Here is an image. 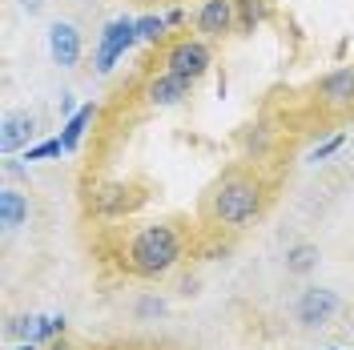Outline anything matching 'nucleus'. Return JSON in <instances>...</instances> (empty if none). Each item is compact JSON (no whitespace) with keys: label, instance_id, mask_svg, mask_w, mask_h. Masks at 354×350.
Wrapping results in <instances>:
<instances>
[{"label":"nucleus","instance_id":"1","mask_svg":"<svg viewBox=\"0 0 354 350\" xmlns=\"http://www.w3.org/2000/svg\"><path fill=\"white\" fill-rule=\"evenodd\" d=\"M181 254H185L181 234H177L174 225H165V221H153V225H145V230L133 234L129 250H125V262H129V270L137 278L157 282V278H165L181 262Z\"/></svg>","mask_w":354,"mask_h":350},{"label":"nucleus","instance_id":"2","mask_svg":"<svg viewBox=\"0 0 354 350\" xmlns=\"http://www.w3.org/2000/svg\"><path fill=\"white\" fill-rule=\"evenodd\" d=\"M209 210H214V218L221 225H230V230H242L250 221L262 214V185L254 181V177H225L218 190H214V201H209Z\"/></svg>","mask_w":354,"mask_h":350},{"label":"nucleus","instance_id":"3","mask_svg":"<svg viewBox=\"0 0 354 350\" xmlns=\"http://www.w3.org/2000/svg\"><path fill=\"white\" fill-rule=\"evenodd\" d=\"M137 41H141V37H137V21H133V17L109 21L105 28H101V37H97V57H93L97 73H113V65H117Z\"/></svg>","mask_w":354,"mask_h":350},{"label":"nucleus","instance_id":"4","mask_svg":"<svg viewBox=\"0 0 354 350\" xmlns=\"http://www.w3.org/2000/svg\"><path fill=\"white\" fill-rule=\"evenodd\" d=\"M209 65H214V53H209V41L205 37H181V41H174L165 48V68L189 77V81L205 77Z\"/></svg>","mask_w":354,"mask_h":350},{"label":"nucleus","instance_id":"5","mask_svg":"<svg viewBox=\"0 0 354 350\" xmlns=\"http://www.w3.org/2000/svg\"><path fill=\"white\" fill-rule=\"evenodd\" d=\"M338 306H342V302H338L334 290H326V286H310V290L298 294V302H294V318H298V326L318 330L338 314Z\"/></svg>","mask_w":354,"mask_h":350},{"label":"nucleus","instance_id":"6","mask_svg":"<svg viewBox=\"0 0 354 350\" xmlns=\"http://www.w3.org/2000/svg\"><path fill=\"white\" fill-rule=\"evenodd\" d=\"M133 205H137V194H133V185H125V181H105V185H97L93 197H88V210L97 218H125Z\"/></svg>","mask_w":354,"mask_h":350},{"label":"nucleus","instance_id":"7","mask_svg":"<svg viewBox=\"0 0 354 350\" xmlns=\"http://www.w3.org/2000/svg\"><path fill=\"white\" fill-rule=\"evenodd\" d=\"M238 28V12H234V0H205L198 8V33L205 41H221Z\"/></svg>","mask_w":354,"mask_h":350},{"label":"nucleus","instance_id":"8","mask_svg":"<svg viewBox=\"0 0 354 350\" xmlns=\"http://www.w3.org/2000/svg\"><path fill=\"white\" fill-rule=\"evenodd\" d=\"M189 89H194V81H189V77L161 68L153 81L145 85V97H149V105H157V109H169V105H181V101L189 97Z\"/></svg>","mask_w":354,"mask_h":350},{"label":"nucleus","instance_id":"9","mask_svg":"<svg viewBox=\"0 0 354 350\" xmlns=\"http://www.w3.org/2000/svg\"><path fill=\"white\" fill-rule=\"evenodd\" d=\"M318 97H322V105L334 113L351 109L354 105V68H334V73H326L322 81H318Z\"/></svg>","mask_w":354,"mask_h":350},{"label":"nucleus","instance_id":"10","mask_svg":"<svg viewBox=\"0 0 354 350\" xmlns=\"http://www.w3.org/2000/svg\"><path fill=\"white\" fill-rule=\"evenodd\" d=\"M48 57H53L61 68H73L77 61H81V33H77V24L57 21L53 28H48Z\"/></svg>","mask_w":354,"mask_h":350},{"label":"nucleus","instance_id":"11","mask_svg":"<svg viewBox=\"0 0 354 350\" xmlns=\"http://www.w3.org/2000/svg\"><path fill=\"white\" fill-rule=\"evenodd\" d=\"M32 133H37V117H32V113H8V117L0 121V154L8 157V154L28 149Z\"/></svg>","mask_w":354,"mask_h":350},{"label":"nucleus","instance_id":"12","mask_svg":"<svg viewBox=\"0 0 354 350\" xmlns=\"http://www.w3.org/2000/svg\"><path fill=\"white\" fill-rule=\"evenodd\" d=\"M28 221V197L21 190H12V185H4L0 190V225L4 230H17Z\"/></svg>","mask_w":354,"mask_h":350},{"label":"nucleus","instance_id":"13","mask_svg":"<svg viewBox=\"0 0 354 350\" xmlns=\"http://www.w3.org/2000/svg\"><path fill=\"white\" fill-rule=\"evenodd\" d=\"M97 121V105H81V109L73 113L65 121V129H61V141H65V154H73L77 145H81V137L88 133V125Z\"/></svg>","mask_w":354,"mask_h":350},{"label":"nucleus","instance_id":"14","mask_svg":"<svg viewBox=\"0 0 354 350\" xmlns=\"http://www.w3.org/2000/svg\"><path fill=\"white\" fill-rule=\"evenodd\" d=\"M318 246H310V241H298V246H290L286 250V270L290 274H310V270H318Z\"/></svg>","mask_w":354,"mask_h":350},{"label":"nucleus","instance_id":"15","mask_svg":"<svg viewBox=\"0 0 354 350\" xmlns=\"http://www.w3.org/2000/svg\"><path fill=\"white\" fill-rule=\"evenodd\" d=\"M234 12H238V28L254 33L266 21V0H234Z\"/></svg>","mask_w":354,"mask_h":350},{"label":"nucleus","instance_id":"16","mask_svg":"<svg viewBox=\"0 0 354 350\" xmlns=\"http://www.w3.org/2000/svg\"><path fill=\"white\" fill-rule=\"evenodd\" d=\"M165 28H169L165 17H137V37H141V44H157L165 37Z\"/></svg>","mask_w":354,"mask_h":350},{"label":"nucleus","instance_id":"17","mask_svg":"<svg viewBox=\"0 0 354 350\" xmlns=\"http://www.w3.org/2000/svg\"><path fill=\"white\" fill-rule=\"evenodd\" d=\"M61 154H65V141L61 137H48L41 145H28L24 149V161H48V157H61Z\"/></svg>","mask_w":354,"mask_h":350},{"label":"nucleus","instance_id":"18","mask_svg":"<svg viewBox=\"0 0 354 350\" xmlns=\"http://www.w3.org/2000/svg\"><path fill=\"white\" fill-rule=\"evenodd\" d=\"M8 334H17V338H28V342H37V334H41V318H37V314H28V318H12Z\"/></svg>","mask_w":354,"mask_h":350},{"label":"nucleus","instance_id":"19","mask_svg":"<svg viewBox=\"0 0 354 350\" xmlns=\"http://www.w3.org/2000/svg\"><path fill=\"white\" fill-rule=\"evenodd\" d=\"M342 141H346V133H334L330 141H322V145L310 154V161H326V157H334L338 149H342Z\"/></svg>","mask_w":354,"mask_h":350},{"label":"nucleus","instance_id":"20","mask_svg":"<svg viewBox=\"0 0 354 350\" xmlns=\"http://www.w3.org/2000/svg\"><path fill=\"white\" fill-rule=\"evenodd\" d=\"M137 310H141V314H165V302H161V298H145Z\"/></svg>","mask_w":354,"mask_h":350},{"label":"nucleus","instance_id":"21","mask_svg":"<svg viewBox=\"0 0 354 350\" xmlns=\"http://www.w3.org/2000/svg\"><path fill=\"white\" fill-rule=\"evenodd\" d=\"M17 4H21V8L28 12V17H37V12L44 8V0H17Z\"/></svg>","mask_w":354,"mask_h":350},{"label":"nucleus","instance_id":"22","mask_svg":"<svg viewBox=\"0 0 354 350\" xmlns=\"http://www.w3.org/2000/svg\"><path fill=\"white\" fill-rule=\"evenodd\" d=\"M165 21H169V24H185V8H169V12H165Z\"/></svg>","mask_w":354,"mask_h":350},{"label":"nucleus","instance_id":"23","mask_svg":"<svg viewBox=\"0 0 354 350\" xmlns=\"http://www.w3.org/2000/svg\"><path fill=\"white\" fill-rule=\"evenodd\" d=\"M44 350H77V347H73V342H65V338H53Z\"/></svg>","mask_w":354,"mask_h":350},{"label":"nucleus","instance_id":"24","mask_svg":"<svg viewBox=\"0 0 354 350\" xmlns=\"http://www.w3.org/2000/svg\"><path fill=\"white\" fill-rule=\"evenodd\" d=\"M61 113H65V121H68V117H73V113H77V109H73V97H68V93H65V97H61Z\"/></svg>","mask_w":354,"mask_h":350},{"label":"nucleus","instance_id":"25","mask_svg":"<svg viewBox=\"0 0 354 350\" xmlns=\"http://www.w3.org/2000/svg\"><path fill=\"white\" fill-rule=\"evenodd\" d=\"M17 350H41V342H28V338H24V342H21Z\"/></svg>","mask_w":354,"mask_h":350},{"label":"nucleus","instance_id":"26","mask_svg":"<svg viewBox=\"0 0 354 350\" xmlns=\"http://www.w3.org/2000/svg\"><path fill=\"white\" fill-rule=\"evenodd\" d=\"M330 350H338V347H330Z\"/></svg>","mask_w":354,"mask_h":350}]
</instances>
